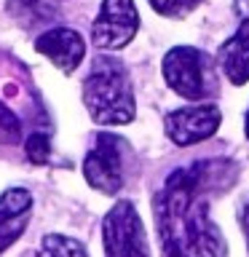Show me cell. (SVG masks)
Listing matches in <instances>:
<instances>
[{"mask_svg": "<svg viewBox=\"0 0 249 257\" xmlns=\"http://www.w3.org/2000/svg\"><path fill=\"white\" fill-rule=\"evenodd\" d=\"M35 48L48 56L62 72H72L86 56V40L72 27H51L38 38Z\"/></svg>", "mask_w": 249, "mask_h": 257, "instance_id": "8", "label": "cell"}, {"mask_svg": "<svg viewBox=\"0 0 249 257\" xmlns=\"http://www.w3.org/2000/svg\"><path fill=\"white\" fill-rule=\"evenodd\" d=\"M102 244L107 257H153L142 217L132 201H118L104 214Z\"/></svg>", "mask_w": 249, "mask_h": 257, "instance_id": "5", "label": "cell"}, {"mask_svg": "<svg viewBox=\"0 0 249 257\" xmlns=\"http://www.w3.org/2000/svg\"><path fill=\"white\" fill-rule=\"evenodd\" d=\"M24 150H27V158L32 164H48V158H51V140L43 132H32L24 140Z\"/></svg>", "mask_w": 249, "mask_h": 257, "instance_id": "14", "label": "cell"}, {"mask_svg": "<svg viewBox=\"0 0 249 257\" xmlns=\"http://www.w3.org/2000/svg\"><path fill=\"white\" fill-rule=\"evenodd\" d=\"M38 257H88V252L78 238L62 236V233H48L38 246Z\"/></svg>", "mask_w": 249, "mask_h": 257, "instance_id": "11", "label": "cell"}, {"mask_svg": "<svg viewBox=\"0 0 249 257\" xmlns=\"http://www.w3.org/2000/svg\"><path fill=\"white\" fill-rule=\"evenodd\" d=\"M220 123H222V112L217 104H190V107L172 110L164 118L166 137L180 148L198 145L209 137H214Z\"/></svg>", "mask_w": 249, "mask_h": 257, "instance_id": "7", "label": "cell"}, {"mask_svg": "<svg viewBox=\"0 0 249 257\" xmlns=\"http://www.w3.org/2000/svg\"><path fill=\"white\" fill-rule=\"evenodd\" d=\"M140 30V11L134 0H102V8L91 24V43L99 51H120Z\"/></svg>", "mask_w": 249, "mask_h": 257, "instance_id": "6", "label": "cell"}, {"mask_svg": "<svg viewBox=\"0 0 249 257\" xmlns=\"http://www.w3.org/2000/svg\"><path fill=\"white\" fill-rule=\"evenodd\" d=\"M241 225H244V233H246V241H249V206L244 209V217H241Z\"/></svg>", "mask_w": 249, "mask_h": 257, "instance_id": "16", "label": "cell"}, {"mask_svg": "<svg viewBox=\"0 0 249 257\" xmlns=\"http://www.w3.org/2000/svg\"><path fill=\"white\" fill-rule=\"evenodd\" d=\"M164 80L177 96L201 102L217 94V64L206 51L193 46H174L164 54Z\"/></svg>", "mask_w": 249, "mask_h": 257, "instance_id": "3", "label": "cell"}, {"mask_svg": "<svg viewBox=\"0 0 249 257\" xmlns=\"http://www.w3.org/2000/svg\"><path fill=\"white\" fill-rule=\"evenodd\" d=\"M198 3L201 0H150L153 11L166 16V19H182L193 8H198Z\"/></svg>", "mask_w": 249, "mask_h": 257, "instance_id": "13", "label": "cell"}, {"mask_svg": "<svg viewBox=\"0 0 249 257\" xmlns=\"http://www.w3.org/2000/svg\"><path fill=\"white\" fill-rule=\"evenodd\" d=\"M32 217V196L24 188H8L0 196V254L22 238Z\"/></svg>", "mask_w": 249, "mask_h": 257, "instance_id": "9", "label": "cell"}, {"mask_svg": "<svg viewBox=\"0 0 249 257\" xmlns=\"http://www.w3.org/2000/svg\"><path fill=\"white\" fill-rule=\"evenodd\" d=\"M0 142H6V145L22 142V120L3 102H0Z\"/></svg>", "mask_w": 249, "mask_h": 257, "instance_id": "15", "label": "cell"}, {"mask_svg": "<svg viewBox=\"0 0 249 257\" xmlns=\"http://www.w3.org/2000/svg\"><path fill=\"white\" fill-rule=\"evenodd\" d=\"M217 67L233 86H244L249 80V19L238 24V30L225 40L217 51Z\"/></svg>", "mask_w": 249, "mask_h": 257, "instance_id": "10", "label": "cell"}, {"mask_svg": "<svg viewBox=\"0 0 249 257\" xmlns=\"http://www.w3.org/2000/svg\"><path fill=\"white\" fill-rule=\"evenodd\" d=\"M153 209L164 257H228L220 225L209 217V198L172 204L156 196Z\"/></svg>", "mask_w": 249, "mask_h": 257, "instance_id": "1", "label": "cell"}, {"mask_svg": "<svg viewBox=\"0 0 249 257\" xmlns=\"http://www.w3.org/2000/svg\"><path fill=\"white\" fill-rule=\"evenodd\" d=\"M126 153H132V148H129L123 137L112 132H99L94 140V148L86 153V161H83L86 182L96 193H104V196L120 193L126 182V174H123Z\"/></svg>", "mask_w": 249, "mask_h": 257, "instance_id": "4", "label": "cell"}, {"mask_svg": "<svg viewBox=\"0 0 249 257\" xmlns=\"http://www.w3.org/2000/svg\"><path fill=\"white\" fill-rule=\"evenodd\" d=\"M8 11L19 22H24V27H32V22L43 19L48 14L46 3H40V0H8Z\"/></svg>", "mask_w": 249, "mask_h": 257, "instance_id": "12", "label": "cell"}, {"mask_svg": "<svg viewBox=\"0 0 249 257\" xmlns=\"http://www.w3.org/2000/svg\"><path fill=\"white\" fill-rule=\"evenodd\" d=\"M246 140H249V110H246Z\"/></svg>", "mask_w": 249, "mask_h": 257, "instance_id": "17", "label": "cell"}, {"mask_svg": "<svg viewBox=\"0 0 249 257\" xmlns=\"http://www.w3.org/2000/svg\"><path fill=\"white\" fill-rule=\"evenodd\" d=\"M86 110L99 126H126L137 115L134 88L126 64L115 56H96L83 80Z\"/></svg>", "mask_w": 249, "mask_h": 257, "instance_id": "2", "label": "cell"}]
</instances>
